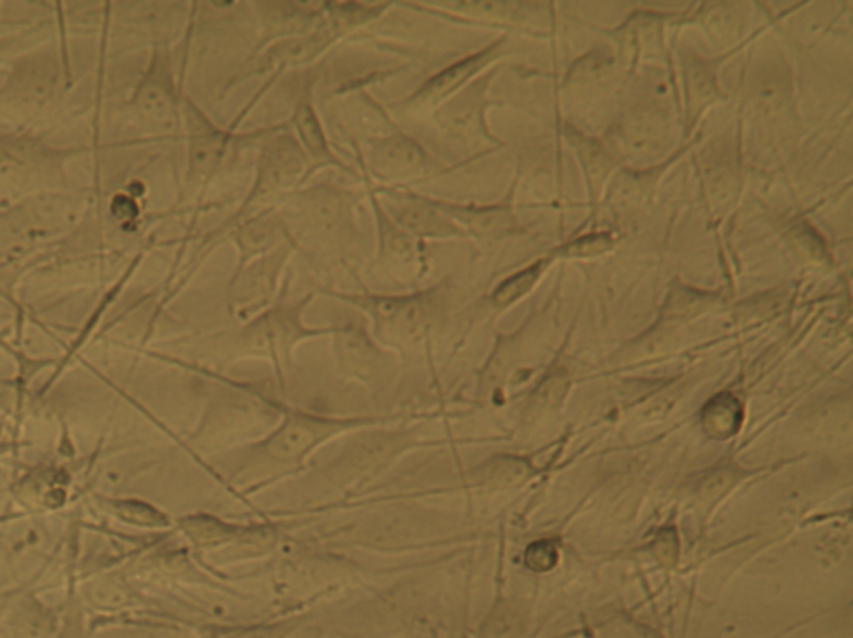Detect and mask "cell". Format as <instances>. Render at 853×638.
Instances as JSON below:
<instances>
[{
  "mask_svg": "<svg viewBox=\"0 0 853 638\" xmlns=\"http://www.w3.org/2000/svg\"><path fill=\"white\" fill-rule=\"evenodd\" d=\"M742 403L739 402L736 396L729 392L715 396L705 405L704 415H702L705 431L714 439L720 440L732 437L739 430L740 425H742Z\"/></svg>",
  "mask_w": 853,
  "mask_h": 638,
  "instance_id": "6da1fadb",
  "label": "cell"
},
{
  "mask_svg": "<svg viewBox=\"0 0 853 638\" xmlns=\"http://www.w3.org/2000/svg\"><path fill=\"white\" fill-rule=\"evenodd\" d=\"M489 54L490 50H484L480 54L464 59V61L457 62V64L452 65V67L440 72L437 77H434V79L422 89L421 96L429 97V99L446 96L450 90H454L455 87L465 83L474 72L479 71V68L486 64Z\"/></svg>",
  "mask_w": 853,
  "mask_h": 638,
  "instance_id": "7a4b0ae2",
  "label": "cell"
},
{
  "mask_svg": "<svg viewBox=\"0 0 853 638\" xmlns=\"http://www.w3.org/2000/svg\"><path fill=\"white\" fill-rule=\"evenodd\" d=\"M379 317L397 331H414L422 322V302L415 299H386L375 303Z\"/></svg>",
  "mask_w": 853,
  "mask_h": 638,
  "instance_id": "3957f363",
  "label": "cell"
},
{
  "mask_svg": "<svg viewBox=\"0 0 853 638\" xmlns=\"http://www.w3.org/2000/svg\"><path fill=\"white\" fill-rule=\"evenodd\" d=\"M314 442V431L305 425L290 424L284 427L277 436L272 437L268 450L272 455L279 459H290L299 455Z\"/></svg>",
  "mask_w": 853,
  "mask_h": 638,
  "instance_id": "277c9868",
  "label": "cell"
},
{
  "mask_svg": "<svg viewBox=\"0 0 853 638\" xmlns=\"http://www.w3.org/2000/svg\"><path fill=\"white\" fill-rule=\"evenodd\" d=\"M540 272H542V264H536L532 267L518 272V274L512 275L497 289L493 300L499 305H507V303L514 302L518 297L524 296L525 292H529L530 287L539 278Z\"/></svg>",
  "mask_w": 853,
  "mask_h": 638,
  "instance_id": "5b68a950",
  "label": "cell"
},
{
  "mask_svg": "<svg viewBox=\"0 0 853 638\" xmlns=\"http://www.w3.org/2000/svg\"><path fill=\"white\" fill-rule=\"evenodd\" d=\"M139 108L147 117L158 122L171 118L172 102L164 87L158 83H149L139 93Z\"/></svg>",
  "mask_w": 853,
  "mask_h": 638,
  "instance_id": "8992f818",
  "label": "cell"
},
{
  "mask_svg": "<svg viewBox=\"0 0 853 638\" xmlns=\"http://www.w3.org/2000/svg\"><path fill=\"white\" fill-rule=\"evenodd\" d=\"M384 158L390 165L399 168L417 167L424 161V154L417 143L409 139L390 140L384 149Z\"/></svg>",
  "mask_w": 853,
  "mask_h": 638,
  "instance_id": "52a82bcc",
  "label": "cell"
},
{
  "mask_svg": "<svg viewBox=\"0 0 853 638\" xmlns=\"http://www.w3.org/2000/svg\"><path fill=\"white\" fill-rule=\"evenodd\" d=\"M297 127H299L300 136L304 139L305 146L314 154H327V142H325L321 125H318L317 117H315L309 105L300 108L299 114H297Z\"/></svg>",
  "mask_w": 853,
  "mask_h": 638,
  "instance_id": "ba28073f",
  "label": "cell"
},
{
  "mask_svg": "<svg viewBox=\"0 0 853 638\" xmlns=\"http://www.w3.org/2000/svg\"><path fill=\"white\" fill-rule=\"evenodd\" d=\"M559 560V549L552 540H539L532 543L525 553V562L532 571L547 572L555 567Z\"/></svg>",
  "mask_w": 853,
  "mask_h": 638,
  "instance_id": "9c48e42d",
  "label": "cell"
},
{
  "mask_svg": "<svg viewBox=\"0 0 853 638\" xmlns=\"http://www.w3.org/2000/svg\"><path fill=\"white\" fill-rule=\"evenodd\" d=\"M400 224L415 234L440 233V217L434 212L407 211L400 215Z\"/></svg>",
  "mask_w": 853,
  "mask_h": 638,
  "instance_id": "30bf717a",
  "label": "cell"
},
{
  "mask_svg": "<svg viewBox=\"0 0 853 638\" xmlns=\"http://www.w3.org/2000/svg\"><path fill=\"white\" fill-rule=\"evenodd\" d=\"M654 549L658 560H662L665 565L674 564L677 555H679V537H677V531L674 528L662 530L657 540H655Z\"/></svg>",
  "mask_w": 853,
  "mask_h": 638,
  "instance_id": "8fae6325",
  "label": "cell"
},
{
  "mask_svg": "<svg viewBox=\"0 0 853 638\" xmlns=\"http://www.w3.org/2000/svg\"><path fill=\"white\" fill-rule=\"evenodd\" d=\"M605 247H609L607 237H584V239H580L579 242L572 243L570 253L600 252V250H604Z\"/></svg>",
  "mask_w": 853,
  "mask_h": 638,
  "instance_id": "7c38bea8",
  "label": "cell"
}]
</instances>
